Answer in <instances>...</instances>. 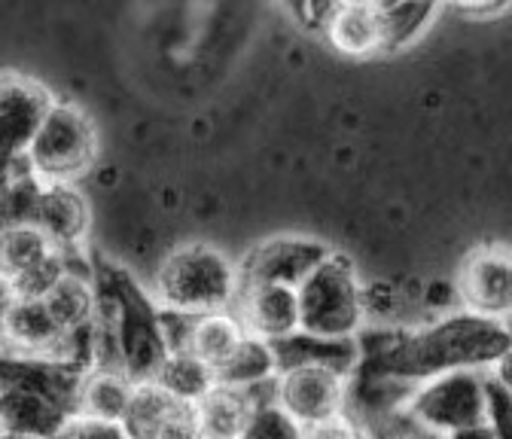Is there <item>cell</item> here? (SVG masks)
Listing matches in <instances>:
<instances>
[{"instance_id": "6da1fadb", "label": "cell", "mask_w": 512, "mask_h": 439, "mask_svg": "<svg viewBox=\"0 0 512 439\" xmlns=\"http://www.w3.org/2000/svg\"><path fill=\"white\" fill-rule=\"evenodd\" d=\"M360 357L354 372L381 375V379H397L403 385H421L427 379L461 369L491 366L512 348V339L503 321H491L473 311L436 318L409 333H381L375 342H357Z\"/></svg>"}, {"instance_id": "4fadbf2b", "label": "cell", "mask_w": 512, "mask_h": 439, "mask_svg": "<svg viewBox=\"0 0 512 439\" xmlns=\"http://www.w3.org/2000/svg\"><path fill=\"white\" fill-rule=\"evenodd\" d=\"M244 333L263 342H284L299 333V299L293 287L281 284H241L232 305Z\"/></svg>"}, {"instance_id": "ac0fdd59", "label": "cell", "mask_w": 512, "mask_h": 439, "mask_svg": "<svg viewBox=\"0 0 512 439\" xmlns=\"http://www.w3.org/2000/svg\"><path fill=\"white\" fill-rule=\"evenodd\" d=\"M275 357L278 369H293V366H333L342 372H354L360 345L357 339L351 342H333V339H317L308 333H293L284 342H275Z\"/></svg>"}, {"instance_id": "603a6c76", "label": "cell", "mask_w": 512, "mask_h": 439, "mask_svg": "<svg viewBox=\"0 0 512 439\" xmlns=\"http://www.w3.org/2000/svg\"><path fill=\"white\" fill-rule=\"evenodd\" d=\"M238 439H305V427L278 406L272 391L260 394Z\"/></svg>"}, {"instance_id": "f1b7e54d", "label": "cell", "mask_w": 512, "mask_h": 439, "mask_svg": "<svg viewBox=\"0 0 512 439\" xmlns=\"http://www.w3.org/2000/svg\"><path fill=\"white\" fill-rule=\"evenodd\" d=\"M488 375H491V382H494L503 394H509V397H512V348H509V351H506V354L491 366V372H488Z\"/></svg>"}, {"instance_id": "5bb4252c", "label": "cell", "mask_w": 512, "mask_h": 439, "mask_svg": "<svg viewBox=\"0 0 512 439\" xmlns=\"http://www.w3.org/2000/svg\"><path fill=\"white\" fill-rule=\"evenodd\" d=\"M34 226H40L55 247L77 250L89 229V208L71 183H43Z\"/></svg>"}, {"instance_id": "cb8c5ba5", "label": "cell", "mask_w": 512, "mask_h": 439, "mask_svg": "<svg viewBox=\"0 0 512 439\" xmlns=\"http://www.w3.org/2000/svg\"><path fill=\"white\" fill-rule=\"evenodd\" d=\"M40 190H43V180L31 168L19 171L4 190H0V229L34 223Z\"/></svg>"}, {"instance_id": "83f0119b", "label": "cell", "mask_w": 512, "mask_h": 439, "mask_svg": "<svg viewBox=\"0 0 512 439\" xmlns=\"http://www.w3.org/2000/svg\"><path fill=\"white\" fill-rule=\"evenodd\" d=\"M452 4L470 16H494V13L506 10L512 0H452Z\"/></svg>"}, {"instance_id": "277c9868", "label": "cell", "mask_w": 512, "mask_h": 439, "mask_svg": "<svg viewBox=\"0 0 512 439\" xmlns=\"http://www.w3.org/2000/svg\"><path fill=\"white\" fill-rule=\"evenodd\" d=\"M241 290V272L211 244H183L162 260L153 296L177 315L229 311Z\"/></svg>"}, {"instance_id": "9c48e42d", "label": "cell", "mask_w": 512, "mask_h": 439, "mask_svg": "<svg viewBox=\"0 0 512 439\" xmlns=\"http://www.w3.org/2000/svg\"><path fill=\"white\" fill-rule=\"evenodd\" d=\"M333 250L302 235H281L256 244L247 260L238 266L241 284H281V287H299L320 263H324Z\"/></svg>"}, {"instance_id": "7402d4cb", "label": "cell", "mask_w": 512, "mask_h": 439, "mask_svg": "<svg viewBox=\"0 0 512 439\" xmlns=\"http://www.w3.org/2000/svg\"><path fill=\"white\" fill-rule=\"evenodd\" d=\"M327 37L336 43V49L351 52V55H366L381 49V22L378 10H357V7H342V13L333 19L327 28Z\"/></svg>"}, {"instance_id": "ba28073f", "label": "cell", "mask_w": 512, "mask_h": 439, "mask_svg": "<svg viewBox=\"0 0 512 439\" xmlns=\"http://www.w3.org/2000/svg\"><path fill=\"white\" fill-rule=\"evenodd\" d=\"M351 372L333 366H293L278 372L272 397L287 409L302 427L330 421L348 409Z\"/></svg>"}, {"instance_id": "30bf717a", "label": "cell", "mask_w": 512, "mask_h": 439, "mask_svg": "<svg viewBox=\"0 0 512 439\" xmlns=\"http://www.w3.org/2000/svg\"><path fill=\"white\" fill-rule=\"evenodd\" d=\"M458 296L464 302V311L491 321H506L512 315V250H473L458 278Z\"/></svg>"}, {"instance_id": "2e32d148", "label": "cell", "mask_w": 512, "mask_h": 439, "mask_svg": "<svg viewBox=\"0 0 512 439\" xmlns=\"http://www.w3.org/2000/svg\"><path fill=\"white\" fill-rule=\"evenodd\" d=\"M214 372H217V385L247 391V394H263V391H272L281 369H278L272 342L247 336Z\"/></svg>"}, {"instance_id": "44dd1931", "label": "cell", "mask_w": 512, "mask_h": 439, "mask_svg": "<svg viewBox=\"0 0 512 439\" xmlns=\"http://www.w3.org/2000/svg\"><path fill=\"white\" fill-rule=\"evenodd\" d=\"M439 0H391L378 10L381 22V49L394 52L418 40V34L430 25Z\"/></svg>"}, {"instance_id": "d6986e66", "label": "cell", "mask_w": 512, "mask_h": 439, "mask_svg": "<svg viewBox=\"0 0 512 439\" xmlns=\"http://www.w3.org/2000/svg\"><path fill=\"white\" fill-rule=\"evenodd\" d=\"M256 397H260V394H247V391L217 385L202 403H196L199 436L202 439H238Z\"/></svg>"}, {"instance_id": "4316f807", "label": "cell", "mask_w": 512, "mask_h": 439, "mask_svg": "<svg viewBox=\"0 0 512 439\" xmlns=\"http://www.w3.org/2000/svg\"><path fill=\"white\" fill-rule=\"evenodd\" d=\"M488 427L494 439H512V397L503 394L488 375Z\"/></svg>"}, {"instance_id": "8fae6325", "label": "cell", "mask_w": 512, "mask_h": 439, "mask_svg": "<svg viewBox=\"0 0 512 439\" xmlns=\"http://www.w3.org/2000/svg\"><path fill=\"white\" fill-rule=\"evenodd\" d=\"M52 104L40 83L22 74H0V153L25 159Z\"/></svg>"}, {"instance_id": "1f68e13d", "label": "cell", "mask_w": 512, "mask_h": 439, "mask_svg": "<svg viewBox=\"0 0 512 439\" xmlns=\"http://www.w3.org/2000/svg\"><path fill=\"white\" fill-rule=\"evenodd\" d=\"M0 439H31V436H16V433H0Z\"/></svg>"}, {"instance_id": "d4e9b609", "label": "cell", "mask_w": 512, "mask_h": 439, "mask_svg": "<svg viewBox=\"0 0 512 439\" xmlns=\"http://www.w3.org/2000/svg\"><path fill=\"white\" fill-rule=\"evenodd\" d=\"M52 439H132L119 421H101L89 415H71Z\"/></svg>"}, {"instance_id": "3957f363", "label": "cell", "mask_w": 512, "mask_h": 439, "mask_svg": "<svg viewBox=\"0 0 512 439\" xmlns=\"http://www.w3.org/2000/svg\"><path fill=\"white\" fill-rule=\"evenodd\" d=\"M83 372L71 363L0 351V433L52 439L77 415Z\"/></svg>"}, {"instance_id": "5b68a950", "label": "cell", "mask_w": 512, "mask_h": 439, "mask_svg": "<svg viewBox=\"0 0 512 439\" xmlns=\"http://www.w3.org/2000/svg\"><path fill=\"white\" fill-rule=\"evenodd\" d=\"M299 330L317 339L351 342L366 327L363 284L354 263L333 250L299 287Z\"/></svg>"}, {"instance_id": "484cf974", "label": "cell", "mask_w": 512, "mask_h": 439, "mask_svg": "<svg viewBox=\"0 0 512 439\" xmlns=\"http://www.w3.org/2000/svg\"><path fill=\"white\" fill-rule=\"evenodd\" d=\"M305 439H372L369 427L357 421L348 409L330 421H320L314 427H305Z\"/></svg>"}, {"instance_id": "f546056e", "label": "cell", "mask_w": 512, "mask_h": 439, "mask_svg": "<svg viewBox=\"0 0 512 439\" xmlns=\"http://www.w3.org/2000/svg\"><path fill=\"white\" fill-rule=\"evenodd\" d=\"M28 168V162L25 159H13V156H7V153H0V190L19 174V171H25Z\"/></svg>"}, {"instance_id": "8992f818", "label": "cell", "mask_w": 512, "mask_h": 439, "mask_svg": "<svg viewBox=\"0 0 512 439\" xmlns=\"http://www.w3.org/2000/svg\"><path fill=\"white\" fill-rule=\"evenodd\" d=\"M406 418L427 436L442 439L488 418V372H445L412 388Z\"/></svg>"}, {"instance_id": "4dcf8cb0", "label": "cell", "mask_w": 512, "mask_h": 439, "mask_svg": "<svg viewBox=\"0 0 512 439\" xmlns=\"http://www.w3.org/2000/svg\"><path fill=\"white\" fill-rule=\"evenodd\" d=\"M442 439H494V433H491L488 421H479V424H470V427H461L455 433H448Z\"/></svg>"}, {"instance_id": "9a60e30c", "label": "cell", "mask_w": 512, "mask_h": 439, "mask_svg": "<svg viewBox=\"0 0 512 439\" xmlns=\"http://www.w3.org/2000/svg\"><path fill=\"white\" fill-rule=\"evenodd\" d=\"M138 382L116 363H92L77 388V415L119 421L135 400Z\"/></svg>"}, {"instance_id": "7a4b0ae2", "label": "cell", "mask_w": 512, "mask_h": 439, "mask_svg": "<svg viewBox=\"0 0 512 439\" xmlns=\"http://www.w3.org/2000/svg\"><path fill=\"white\" fill-rule=\"evenodd\" d=\"M95 363H116L135 382H153L168 357L165 311L125 269L95 260Z\"/></svg>"}, {"instance_id": "ffe728a7", "label": "cell", "mask_w": 512, "mask_h": 439, "mask_svg": "<svg viewBox=\"0 0 512 439\" xmlns=\"http://www.w3.org/2000/svg\"><path fill=\"white\" fill-rule=\"evenodd\" d=\"M159 388H165L171 397L196 406L202 403L214 388H217V372L211 363L199 360L196 354L189 351H168V357L162 360L156 379Z\"/></svg>"}, {"instance_id": "d6a6232c", "label": "cell", "mask_w": 512, "mask_h": 439, "mask_svg": "<svg viewBox=\"0 0 512 439\" xmlns=\"http://www.w3.org/2000/svg\"><path fill=\"white\" fill-rule=\"evenodd\" d=\"M287 4H290V7H293V4H296V0H287Z\"/></svg>"}, {"instance_id": "7c38bea8", "label": "cell", "mask_w": 512, "mask_h": 439, "mask_svg": "<svg viewBox=\"0 0 512 439\" xmlns=\"http://www.w3.org/2000/svg\"><path fill=\"white\" fill-rule=\"evenodd\" d=\"M122 427L132 439H202L196 406L171 397L156 382H138Z\"/></svg>"}, {"instance_id": "52a82bcc", "label": "cell", "mask_w": 512, "mask_h": 439, "mask_svg": "<svg viewBox=\"0 0 512 439\" xmlns=\"http://www.w3.org/2000/svg\"><path fill=\"white\" fill-rule=\"evenodd\" d=\"M95 156H98V135L92 119L74 104L55 101L25 162L43 183H71L74 177L92 168Z\"/></svg>"}, {"instance_id": "e0dca14e", "label": "cell", "mask_w": 512, "mask_h": 439, "mask_svg": "<svg viewBox=\"0 0 512 439\" xmlns=\"http://www.w3.org/2000/svg\"><path fill=\"white\" fill-rule=\"evenodd\" d=\"M58 250L61 247H55L46 238V232L34 223L0 229V281L10 287L13 281H19L31 269L52 260Z\"/></svg>"}]
</instances>
